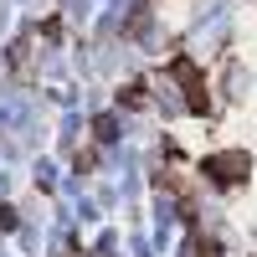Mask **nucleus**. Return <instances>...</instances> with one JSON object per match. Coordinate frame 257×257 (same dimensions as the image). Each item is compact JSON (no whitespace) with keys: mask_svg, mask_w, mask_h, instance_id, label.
I'll list each match as a JSON object with an SVG mask.
<instances>
[{"mask_svg":"<svg viewBox=\"0 0 257 257\" xmlns=\"http://www.w3.org/2000/svg\"><path fill=\"white\" fill-rule=\"evenodd\" d=\"M206 175L221 180V185L242 180V175H247V155H216V160H206Z\"/></svg>","mask_w":257,"mask_h":257,"instance_id":"obj_1","label":"nucleus"}]
</instances>
